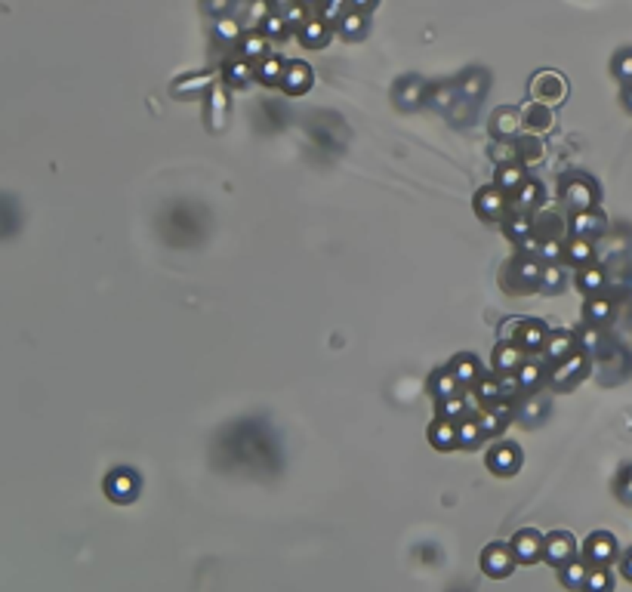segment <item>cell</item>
Instances as JSON below:
<instances>
[{
	"label": "cell",
	"instance_id": "6da1fadb",
	"mask_svg": "<svg viewBox=\"0 0 632 592\" xmlns=\"http://www.w3.org/2000/svg\"><path fill=\"white\" fill-rule=\"evenodd\" d=\"M580 559L586 561L589 568H611V561L617 559V540H614V534H608V531L589 534L586 543H583Z\"/></svg>",
	"mask_w": 632,
	"mask_h": 592
},
{
	"label": "cell",
	"instance_id": "7a4b0ae2",
	"mask_svg": "<svg viewBox=\"0 0 632 592\" xmlns=\"http://www.w3.org/2000/svg\"><path fill=\"white\" fill-rule=\"evenodd\" d=\"M562 198H564V204H571L574 210H592V204L599 198V189L592 179L574 173V176H564L562 179Z\"/></svg>",
	"mask_w": 632,
	"mask_h": 592
},
{
	"label": "cell",
	"instance_id": "3957f363",
	"mask_svg": "<svg viewBox=\"0 0 632 592\" xmlns=\"http://www.w3.org/2000/svg\"><path fill=\"white\" fill-rule=\"evenodd\" d=\"M515 564H518V559L509 543H488L485 552H481V568H485L488 577L503 580L515 571Z\"/></svg>",
	"mask_w": 632,
	"mask_h": 592
},
{
	"label": "cell",
	"instance_id": "277c9868",
	"mask_svg": "<svg viewBox=\"0 0 632 592\" xmlns=\"http://www.w3.org/2000/svg\"><path fill=\"white\" fill-rule=\"evenodd\" d=\"M571 559H577V540L568 531H552L543 536V561L552 568H562Z\"/></svg>",
	"mask_w": 632,
	"mask_h": 592
},
{
	"label": "cell",
	"instance_id": "5b68a950",
	"mask_svg": "<svg viewBox=\"0 0 632 592\" xmlns=\"http://www.w3.org/2000/svg\"><path fill=\"white\" fill-rule=\"evenodd\" d=\"M509 546H512L518 564H537V561H543V534L534 531V527H522V531H518L512 540H509Z\"/></svg>",
	"mask_w": 632,
	"mask_h": 592
},
{
	"label": "cell",
	"instance_id": "8992f818",
	"mask_svg": "<svg viewBox=\"0 0 632 592\" xmlns=\"http://www.w3.org/2000/svg\"><path fill=\"white\" fill-rule=\"evenodd\" d=\"M105 494L108 500H115V503H133L136 494H139V478L133 469H115L111 475L105 478Z\"/></svg>",
	"mask_w": 632,
	"mask_h": 592
},
{
	"label": "cell",
	"instance_id": "52a82bcc",
	"mask_svg": "<svg viewBox=\"0 0 632 592\" xmlns=\"http://www.w3.org/2000/svg\"><path fill=\"white\" fill-rule=\"evenodd\" d=\"M423 102H426V83H423V78L407 74V78H401L395 83V105L401 111H414V108H420Z\"/></svg>",
	"mask_w": 632,
	"mask_h": 592
},
{
	"label": "cell",
	"instance_id": "ba28073f",
	"mask_svg": "<svg viewBox=\"0 0 632 592\" xmlns=\"http://www.w3.org/2000/svg\"><path fill=\"white\" fill-rule=\"evenodd\" d=\"M583 370H586V355H577V352H574V355L555 361V367L549 370V383L555 388H564V386L577 383L583 376Z\"/></svg>",
	"mask_w": 632,
	"mask_h": 592
},
{
	"label": "cell",
	"instance_id": "9c48e42d",
	"mask_svg": "<svg viewBox=\"0 0 632 592\" xmlns=\"http://www.w3.org/2000/svg\"><path fill=\"white\" fill-rule=\"evenodd\" d=\"M509 272L518 278V290H537V287H540L543 265L537 256H518L509 263Z\"/></svg>",
	"mask_w": 632,
	"mask_h": 592
},
{
	"label": "cell",
	"instance_id": "30bf717a",
	"mask_svg": "<svg viewBox=\"0 0 632 592\" xmlns=\"http://www.w3.org/2000/svg\"><path fill=\"white\" fill-rule=\"evenodd\" d=\"M506 210V191L500 185H485L475 194V213L481 219H497Z\"/></svg>",
	"mask_w": 632,
	"mask_h": 592
},
{
	"label": "cell",
	"instance_id": "8fae6325",
	"mask_svg": "<svg viewBox=\"0 0 632 592\" xmlns=\"http://www.w3.org/2000/svg\"><path fill=\"white\" fill-rule=\"evenodd\" d=\"M488 466L497 475H512V472L522 466V450L515 444H497L494 450L488 453Z\"/></svg>",
	"mask_w": 632,
	"mask_h": 592
},
{
	"label": "cell",
	"instance_id": "7c38bea8",
	"mask_svg": "<svg viewBox=\"0 0 632 592\" xmlns=\"http://www.w3.org/2000/svg\"><path fill=\"white\" fill-rule=\"evenodd\" d=\"M312 87V68L305 62H290L284 68V78H281V90L287 96H302L305 90Z\"/></svg>",
	"mask_w": 632,
	"mask_h": 592
},
{
	"label": "cell",
	"instance_id": "4fadbf2b",
	"mask_svg": "<svg viewBox=\"0 0 632 592\" xmlns=\"http://www.w3.org/2000/svg\"><path fill=\"white\" fill-rule=\"evenodd\" d=\"M531 92L537 102H562L564 96V80L555 71H540L531 83Z\"/></svg>",
	"mask_w": 632,
	"mask_h": 592
},
{
	"label": "cell",
	"instance_id": "5bb4252c",
	"mask_svg": "<svg viewBox=\"0 0 632 592\" xmlns=\"http://www.w3.org/2000/svg\"><path fill=\"white\" fill-rule=\"evenodd\" d=\"M568 228H571L574 238H589V240H592L596 235H601V231H605V216H601L599 210H577Z\"/></svg>",
	"mask_w": 632,
	"mask_h": 592
},
{
	"label": "cell",
	"instance_id": "9a60e30c",
	"mask_svg": "<svg viewBox=\"0 0 632 592\" xmlns=\"http://www.w3.org/2000/svg\"><path fill=\"white\" fill-rule=\"evenodd\" d=\"M518 127H525L522 111L518 108H497L494 117H490V133H494L497 139H515Z\"/></svg>",
	"mask_w": 632,
	"mask_h": 592
},
{
	"label": "cell",
	"instance_id": "2e32d148",
	"mask_svg": "<svg viewBox=\"0 0 632 592\" xmlns=\"http://www.w3.org/2000/svg\"><path fill=\"white\" fill-rule=\"evenodd\" d=\"M429 444L435 450H453V448H460L457 444V423L453 420H435L432 426H429Z\"/></svg>",
	"mask_w": 632,
	"mask_h": 592
},
{
	"label": "cell",
	"instance_id": "e0dca14e",
	"mask_svg": "<svg viewBox=\"0 0 632 592\" xmlns=\"http://www.w3.org/2000/svg\"><path fill=\"white\" fill-rule=\"evenodd\" d=\"M522 120L527 130H534V133H546V130H552V111L546 108V102H527V105L522 108Z\"/></svg>",
	"mask_w": 632,
	"mask_h": 592
},
{
	"label": "cell",
	"instance_id": "ac0fdd59",
	"mask_svg": "<svg viewBox=\"0 0 632 592\" xmlns=\"http://www.w3.org/2000/svg\"><path fill=\"white\" fill-rule=\"evenodd\" d=\"M574 349H577V337L568 333V330L549 333V339H546V346H543V352H546V358H549V361L568 358V355H574Z\"/></svg>",
	"mask_w": 632,
	"mask_h": 592
},
{
	"label": "cell",
	"instance_id": "d6986e66",
	"mask_svg": "<svg viewBox=\"0 0 632 592\" xmlns=\"http://www.w3.org/2000/svg\"><path fill=\"white\" fill-rule=\"evenodd\" d=\"M457 388H460V379L453 376L451 367H441V370H435V374L429 376V392L438 398V401L453 398V395H457Z\"/></svg>",
	"mask_w": 632,
	"mask_h": 592
},
{
	"label": "cell",
	"instance_id": "ffe728a7",
	"mask_svg": "<svg viewBox=\"0 0 632 592\" xmlns=\"http://www.w3.org/2000/svg\"><path fill=\"white\" fill-rule=\"evenodd\" d=\"M586 574H589V564L583 559H571L568 564L559 568V580L562 586H568L574 592H583V583H586Z\"/></svg>",
	"mask_w": 632,
	"mask_h": 592
},
{
	"label": "cell",
	"instance_id": "44dd1931",
	"mask_svg": "<svg viewBox=\"0 0 632 592\" xmlns=\"http://www.w3.org/2000/svg\"><path fill=\"white\" fill-rule=\"evenodd\" d=\"M451 370H453V376L460 379V386H472L481 379V367H478L475 355H457L451 361Z\"/></svg>",
	"mask_w": 632,
	"mask_h": 592
},
{
	"label": "cell",
	"instance_id": "7402d4cb",
	"mask_svg": "<svg viewBox=\"0 0 632 592\" xmlns=\"http://www.w3.org/2000/svg\"><path fill=\"white\" fill-rule=\"evenodd\" d=\"M494 367L500 374L518 370L522 367V346H515V342H500V349L494 352Z\"/></svg>",
	"mask_w": 632,
	"mask_h": 592
},
{
	"label": "cell",
	"instance_id": "603a6c76",
	"mask_svg": "<svg viewBox=\"0 0 632 592\" xmlns=\"http://www.w3.org/2000/svg\"><path fill=\"white\" fill-rule=\"evenodd\" d=\"M488 83L490 80H488L485 71H466V74H463V80H460V96L469 99V102H478L488 92Z\"/></svg>",
	"mask_w": 632,
	"mask_h": 592
},
{
	"label": "cell",
	"instance_id": "cb8c5ba5",
	"mask_svg": "<svg viewBox=\"0 0 632 592\" xmlns=\"http://www.w3.org/2000/svg\"><path fill=\"white\" fill-rule=\"evenodd\" d=\"M546 339H549V337H546V324H540V321H525L522 333H518V346L527 349V352L543 349Z\"/></svg>",
	"mask_w": 632,
	"mask_h": 592
},
{
	"label": "cell",
	"instance_id": "d4e9b609",
	"mask_svg": "<svg viewBox=\"0 0 632 592\" xmlns=\"http://www.w3.org/2000/svg\"><path fill=\"white\" fill-rule=\"evenodd\" d=\"M497 185L503 189L506 194H512V191H518L525 185V166H522V161H515V164H503L500 166V173H497Z\"/></svg>",
	"mask_w": 632,
	"mask_h": 592
},
{
	"label": "cell",
	"instance_id": "484cf974",
	"mask_svg": "<svg viewBox=\"0 0 632 592\" xmlns=\"http://www.w3.org/2000/svg\"><path fill=\"white\" fill-rule=\"evenodd\" d=\"M503 231H506V235L512 238V240H525V238L534 231V222L527 219V213H525V210H515V207H512L509 219L503 222Z\"/></svg>",
	"mask_w": 632,
	"mask_h": 592
},
{
	"label": "cell",
	"instance_id": "4316f807",
	"mask_svg": "<svg viewBox=\"0 0 632 592\" xmlns=\"http://www.w3.org/2000/svg\"><path fill=\"white\" fill-rule=\"evenodd\" d=\"M367 31V18L361 9H349V13L339 16V34L342 37H352V41H358V37H364Z\"/></svg>",
	"mask_w": 632,
	"mask_h": 592
},
{
	"label": "cell",
	"instance_id": "83f0119b",
	"mask_svg": "<svg viewBox=\"0 0 632 592\" xmlns=\"http://www.w3.org/2000/svg\"><path fill=\"white\" fill-rule=\"evenodd\" d=\"M546 407H549V398H546V395H527L525 401L518 404V420H525V423L543 420Z\"/></svg>",
	"mask_w": 632,
	"mask_h": 592
},
{
	"label": "cell",
	"instance_id": "f1b7e54d",
	"mask_svg": "<svg viewBox=\"0 0 632 592\" xmlns=\"http://www.w3.org/2000/svg\"><path fill=\"white\" fill-rule=\"evenodd\" d=\"M284 68H287V65L278 59V56H265V59L259 62V68H256V78L263 80L265 87H275V83H281Z\"/></svg>",
	"mask_w": 632,
	"mask_h": 592
},
{
	"label": "cell",
	"instance_id": "f546056e",
	"mask_svg": "<svg viewBox=\"0 0 632 592\" xmlns=\"http://www.w3.org/2000/svg\"><path fill=\"white\" fill-rule=\"evenodd\" d=\"M564 287V268L559 265V263H546L543 265V275H540V287H537V290L540 293H559Z\"/></svg>",
	"mask_w": 632,
	"mask_h": 592
},
{
	"label": "cell",
	"instance_id": "4dcf8cb0",
	"mask_svg": "<svg viewBox=\"0 0 632 592\" xmlns=\"http://www.w3.org/2000/svg\"><path fill=\"white\" fill-rule=\"evenodd\" d=\"M457 90L460 87H453V83H438L426 99H429V105L435 111H451L453 105H457Z\"/></svg>",
	"mask_w": 632,
	"mask_h": 592
},
{
	"label": "cell",
	"instance_id": "1f68e13d",
	"mask_svg": "<svg viewBox=\"0 0 632 592\" xmlns=\"http://www.w3.org/2000/svg\"><path fill=\"white\" fill-rule=\"evenodd\" d=\"M540 198H543V189H540V182H534V179H525V185L515 191V204L512 207L515 210H531V207H537L540 204Z\"/></svg>",
	"mask_w": 632,
	"mask_h": 592
},
{
	"label": "cell",
	"instance_id": "d6a6232c",
	"mask_svg": "<svg viewBox=\"0 0 632 592\" xmlns=\"http://www.w3.org/2000/svg\"><path fill=\"white\" fill-rule=\"evenodd\" d=\"M592 240L589 238H571L568 244H564V256H568V263H574V265H583V263H589L592 259Z\"/></svg>",
	"mask_w": 632,
	"mask_h": 592
},
{
	"label": "cell",
	"instance_id": "836d02e7",
	"mask_svg": "<svg viewBox=\"0 0 632 592\" xmlns=\"http://www.w3.org/2000/svg\"><path fill=\"white\" fill-rule=\"evenodd\" d=\"M485 438V432H481V426H478V420H463L457 423V444L460 448H478V441Z\"/></svg>",
	"mask_w": 632,
	"mask_h": 592
},
{
	"label": "cell",
	"instance_id": "e575fe53",
	"mask_svg": "<svg viewBox=\"0 0 632 592\" xmlns=\"http://www.w3.org/2000/svg\"><path fill=\"white\" fill-rule=\"evenodd\" d=\"M611 589H614L611 568H589L586 583H583V592H611Z\"/></svg>",
	"mask_w": 632,
	"mask_h": 592
},
{
	"label": "cell",
	"instance_id": "d590c367",
	"mask_svg": "<svg viewBox=\"0 0 632 592\" xmlns=\"http://www.w3.org/2000/svg\"><path fill=\"white\" fill-rule=\"evenodd\" d=\"M574 337H577V346H580L583 355H599V352H601V333L592 327V324L580 327L577 333H574Z\"/></svg>",
	"mask_w": 632,
	"mask_h": 592
},
{
	"label": "cell",
	"instance_id": "8d00e7d4",
	"mask_svg": "<svg viewBox=\"0 0 632 592\" xmlns=\"http://www.w3.org/2000/svg\"><path fill=\"white\" fill-rule=\"evenodd\" d=\"M577 284H580L583 293L599 296L601 287H605V272H601V268H596V265H592V268H583L580 278H577Z\"/></svg>",
	"mask_w": 632,
	"mask_h": 592
},
{
	"label": "cell",
	"instance_id": "74e56055",
	"mask_svg": "<svg viewBox=\"0 0 632 592\" xmlns=\"http://www.w3.org/2000/svg\"><path fill=\"white\" fill-rule=\"evenodd\" d=\"M583 314H586V324H601L611 318V302L605 296H592L586 302V309H583Z\"/></svg>",
	"mask_w": 632,
	"mask_h": 592
},
{
	"label": "cell",
	"instance_id": "f35d334b",
	"mask_svg": "<svg viewBox=\"0 0 632 592\" xmlns=\"http://www.w3.org/2000/svg\"><path fill=\"white\" fill-rule=\"evenodd\" d=\"M540 154H543V142L537 136H522V139H518V161H522V164L540 161Z\"/></svg>",
	"mask_w": 632,
	"mask_h": 592
},
{
	"label": "cell",
	"instance_id": "ab89813d",
	"mask_svg": "<svg viewBox=\"0 0 632 592\" xmlns=\"http://www.w3.org/2000/svg\"><path fill=\"white\" fill-rule=\"evenodd\" d=\"M300 37H302V43L305 46H321V43H327V25L324 22H305L302 28H300Z\"/></svg>",
	"mask_w": 632,
	"mask_h": 592
},
{
	"label": "cell",
	"instance_id": "60d3db41",
	"mask_svg": "<svg viewBox=\"0 0 632 592\" xmlns=\"http://www.w3.org/2000/svg\"><path fill=\"white\" fill-rule=\"evenodd\" d=\"M253 68H250V62L247 59H238V62H231L228 68H226V80L231 83V87H241V83H247L250 78H253Z\"/></svg>",
	"mask_w": 632,
	"mask_h": 592
},
{
	"label": "cell",
	"instance_id": "b9f144b4",
	"mask_svg": "<svg viewBox=\"0 0 632 592\" xmlns=\"http://www.w3.org/2000/svg\"><path fill=\"white\" fill-rule=\"evenodd\" d=\"M490 157L503 166V164H515L518 161V142H512V139H500L497 148H490Z\"/></svg>",
	"mask_w": 632,
	"mask_h": 592
},
{
	"label": "cell",
	"instance_id": "7bdbcfd3",
	"mask_svg": "<svg viewBox=\"0 0 632 592\" xmlns=\"http://www.w3.org/2000/svg\"><path fill=\"white\" fill-rule=\"evenodd\" d=\"M438 411L444 420H463V416H466V401H463L460 395L444 398V401H438Z\"/></svg>",
	"mask_w": 632,
	"mask_h": 592
},
{
	"label": "cell",
	"instance_id": "ee69618b",
	"mask_svg": "<svg viewBox=\"0 0 632 592\" xmlns=\"http://www.w3.org/2000/svg\"><path fill=\"white\" fill-rule=\"evenodd\" d=\"M478 398L485 404H494V401H500L503 398V388H500V379H494V376H485V379H478Z\"/></svg>",
	"mask_w": 632,
	"mask_h": 592
},
{
	"label": "cell",
	"instance_id": "f6af8a7d",
	"mask_svg": "<svg viewBox=\"0 0 632 592\" xmlns=\"http://www.w3.org/2000/svg\"><path fill=\"white\" fill-rule=\"evenodd\" d=\"M210 99H213V102H210V120H213V130H219V124H222V120H226L228 99H226V92H222V90H216Z\"/></svg>",
	"mask_w": 632,
	"mask_h": 592
},
{
	"label": "cell",
	"instance_id": "bcb514c9",
	"mask_svg": "<svg viewBox=\"0 0 632 592\" xmlns=\"http://www.w3.org/2000/svg\"><path fill=\"white\" fill-rule=\"evenodd\" d=\"M216 41H226V43H231V41H238V34H241V25L235 22V18H216Z\"/></svg>",
	"mask_w": 632,
	"mask_h": 592
},
{
	"label": "cell",
	"instance_id": "7dc6e473",
	"mask_svg": "<svg viewBox=\"0 0 632 592\" xmlns=\"http://www.w3.org/2000/svg\"><path fill=\"white\" fill-rule=\"evenodd\" d=\"M518 379H522V388H525V392H527V388H534V386L543 379V370H540V364H534V361H527V364H522V367H518Z\"/></svg>",
	"mask_w": 632,
	"mask_h": 592
},
{
	"label": "cell",
	"instance_id": "c3c4849f",
	"mask_svg": "<svg viewBox=\"0 0 632 592\" xmlns=\"http://www.w3.org/2000/svg\"><path fill=\"white\" fill-rule=\"evenodd\" d=\"M241 50H244V59H256V56L265 53V34H250L244 43H241Z\"/></svg>",
	"mask_w": 632,
	"mask_h": 592
},
{
	"label": "cell",
	"instance_id": "681fc988",
	"mask_svg": "<svg viewBox=\"0 0 632 592\" xmlns=\"http://www.w3.org/2000/svg\"><path fill=\"white\" fill-rule=\"evenodd\" d=\"M284 31H287V18L284 16H272V13H268L263 18V34L265 37H281Z\"/></svg>",
	"mask_w": 632,
	"mask_h": 592
},
{
	"label": "cell",
	"instance_id": "f907efd6",
	"mask_svg": "<svg viewBox=\"0 0 632 592\" xmlns=\"http://www.w3.org/2000/svg\"><path fill=\"white\" fill-rule=\"evenodd\" d=\"M478 426H481V432H485V435H494V432H500V429L506 426V416H500L497 411H488V413L478 420Z\"/></svg>",
	"mask_w": 632,
	"mask_h": 592
},
{
	"label": "cell",
	"instance_id": "816d5d0a",
	"mask_svg": "<svg viewBox=\"0 0 632 592\" xmlns=\"http://www.w3.org/2000/svg\"><path fill=\"white\" fill-rule=\"evenodd\" d=\"M540 256L549 259V263H555L559 256H564V247L559 238H543V247H540Z\"/></svg>",
	"mask_w": 632,
	"mask_h": 592
},
{
	"label": "cell",
	"instance_id": "f5cc1de1",
	"mask_svg": "<svg viewBox=\"0 0 632 592\" xmlns=\"http://www.w3.org/2000/svg\"><path fill=\"white\" fill-rule=\"evenodd\" d=\"M500 388H503V398H515V392L522 388V379H518V370L500 376Z\"/></svg>",
	"mask_w": 632,
	"mask_h": 592
},
{
	"label": "cell",
	"instance_id": "db71d44e",
	"mask_svg": "<svg viewBox=\"0 0 632 592\" xmlns=\"http://www.w3.org/2000/svg\"><path fill=\"white\" fill-rule=\"evenodd\" d=\"M614 71H617V78L632 80V50H626V53L617 56V59H614Z\"/></svg>",
	"mask_w": 632,
	"mask_h": 592
},
{
	"label": "cell",
	"instance_id": "11a10c76",
	"mask_svg": "<svg viewBox=\"0 0 632 592\" xmlns=\"http://www.w3.org/2000/svg\"><path fill=\"white\" fill-rule=\"evenodd\" d=\"M207 83H210V78H207V74H201V78H189V80H179V83H176L173 90L179 92V96H185V92H189V90H204V87H207Z\"/></svg>",
	"mask_w": 632,
	"mask_h": 592
},
{
	"label": "cell",
	"instance_id": "9f6ffc18",
	"mask_svg": "<svg viewBox=\"0 0 632 592\" xmlns=\"http://www.w3.org/2000/svg\"><path fill=\"white\" fill-rule=\"evenodd\" d=\"M617 490H620V497H623L626 503H632V466H626L623 472H620V478H617Z\"/></svg>",
	"mask_w": 632,
	"mask_h": 592
},
{
	"label": "cell",
	"instance_id": "6f0895ef",
	"mask_svg": "<svg viewBox=\"0 0 632 592\" xmlns=\"http://www.w3.org/2000/svg\"><path fill=\"white\" fill-rule=\"evenodd\" d=\"M305 6H309V4H296V6L287 9V16H284L287 25H290V28H302L305 25Z\"/></svg>",
	"mask_w": 632,
	"mask_h": 592
},
{
	"label": "cell",
	"instance_id": "680465c9",
	"mask_svg": "<svg viewBox=\"0 0 632 592\" xmlns=\"http://www.w3.org/2000/svg\"><path fill=\"white\" fill-rule=\"evenodd\" d=\"M204 9L210 16H222L226 9H231V0H204Z\"/></svg>",
	"mask_w": 632,
	"mask_h": 592
},
{
	"label": "cell",
	"instance_id": "91938a15",
	"mask_svg": "<svg viewBox=\"0 0 632 592\" xmlns=\"http://www.w3.org/2000/svg\"><path fill=\"white\" fill-rule=\"evenodd\" d=\"M620 574H623V577L632 583V549L623 555V559H620Z\"/></svg>",
	"mask_w": 632,
	"mask_h": 592
},
{
	"label": "cell",
	"instance_id": "94428289",
	"mask_svg": "<svg viewBox=\"0 0 632 592\" xmlns=\"http://www.w3.org/2000/svg\"><path fill=\"white\" fill-rule=\"evenodd\" d=\"M349 4H352V9H361V13H367V9L376 6V0H349Z\"/></svg>",
	"mask_w": 632,
	"mask_h": 592
},
{
	"label": "cell",
	"instance_id": "6125c7cd",
	"mask_svg": "<svg viewBox=\"0 0 632 592\" xmlns=\"http://www.w3.org/2000/svg\"><path fill=\"white\" fill-rule=\"evenodd\" d=\"M623 102H626V108L632 111V83H629V87H626V92H623Z\"/></svg>",
	"mask_w": 632,
	"mask_h": 592
},
{
	"label": "cell",
	"instance_id": "be15d7a7",
	"mask_svg": "<svg viewBox=\"0 0 632 592\" xmlns=\"http://www.w3.org/2000/svg\"><path fill=\"white\" fill-rule=\"evenodd\" d=\"M275 4H281V6H287V4H290V0H275Z\"/></svg>",
	"mask_w": 632,
	"mask_h": 592
},
{
	"label": "cell",
	"instance_id": "e7e4bbea",
	"mask_svg": "<svg viewBox=\"0 0 632 592\" xmlns=\"http://www.w3.org/2000/svg\"><path fill=\"white\" fill-rule=\"evenodd\" d=\"M302 4H309V6H312V4H318V0H302Z\"/></svg>",
	"mask_w": 632,
	"mask_h": 592
}]
</instances>
